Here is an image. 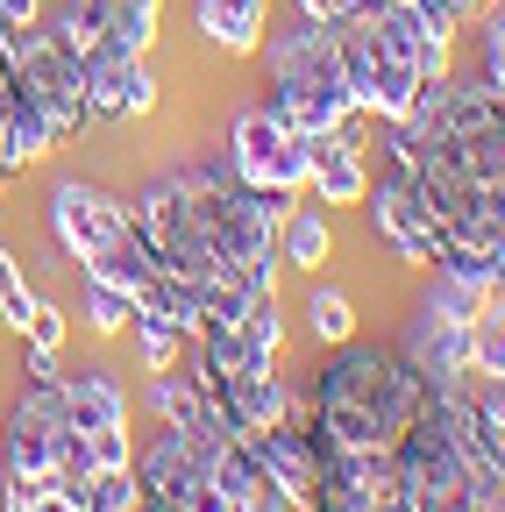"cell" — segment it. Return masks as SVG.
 I'll return each mask as SVG.
<instances>
[{"mask_svg": "<svg viewBox=\"0 0 505 512\" xmlns=\"http://www.w3.org/2000/svg\"><path fill=\"white\" fill-rule=\"evenodd\" d=\"M427 413V377L377 342H342L313 377V448L321 456H363V448H399V434Z\"/></svg>", "mask_w": 505, "mask_h": 512, "instance_id": "1", "label": "cell"}, {"mask_svg": "<svg viewBox=\"0 0 505 512\" xmlns=\"http://www.w3.org/2000/svg\"><path fill=\"white\" fill-rule=\"evenodd\" d=\"M257 57H264V79H271V107H278L292 128H306V136H328V128H342V121L356 114L328 22L292 15L285 29L264 36Z\"/></svg>", "mask_w": 505, "mask_h": 512, "instance_id": "2", "label": "cell"}, {"mask_svg": "<svg viewBox=\"0 0 505 512\" xmlns=\"http://www.w3.org/2000/svg\"><path fill=\"white\" fill-rule=\"evenodd\" d=\"M491 306V292L477 285H456L427 271V292L413 299L406 313V335H399V356L427 377V392H449V384H470V320Z\"/></svg>", "mask_w": 505, "mask_h": 512, "instance_id": "3", "label": "cell"}, {"mask_svg": "<svg viewBox=\"0 0 505 512\" xmlns=\"http://www.w3.org/2000/svg\"><path fill=\"white\" fill-rule=\"evenodd\" d=\"M228 171L242 178V185H257V192H306V178H313V136L306 128H292L271 100H257V107H235V121H228Z\"/></svg>", "mask_w": 505, "mask_h": 512, "instance_id": "4", "label": "cell"}, {"mask_svg": "<svg viewBox=\"0 0 505 512\" xmlns=\"http://www.w3.org/2000/svg\"><path fill=\"white\" fill-rule=\"evenodd\" d=\"M363 200H370V228L399 249V264H413V271H434V264H441V249H449V228H441V214L420 200V185H413L399 164L377 171Z\"/></svg>", "mask_w": 505, "mask_h": 512, "instance_id": "5", "label": "cell"}, {"mask_svg": "<svg viewBox=\"0 0 505 512\" xmlns=\"http://www.w3.org/2000/svg\"><path fill=\"white\" fill-rule=\"evenodd\" d=\"M50 235L65 249V264H86V256L129 242L136 221H129V200H114V192H100L86 178H57L50 185Z\"/></svg>", "mask_w": 505, "mask_h": 512, "instance_id": "6", "label": "cell"}, {"mask_svg": "<svg viewBox=\"0 0 505 512\" xmlns=\"http://www.w3.org/2000/svg\"><path fill=\"white\" fill-rule=\"evenodd\" d=\"M86 107L93 121H143L157 107V72H150V57L136 50H86Z\"/></svg>", "mask_w": 505, "mask_h": 512, "instance_id": "7", "label": "cell"}, {"mask_svg": "<svg viewBox=\"0 0 505 512\" xmlns=\"http://www.w3.org/2000/svg\"><path fill=\"white\" fill-rule=\"evenodd\" d=\"M207 399L221 406L228 434H271L292 420V384L278 377V363H257V370H235V377H214Z\"/></svg>", "mask_w": 505, "mask_h": 512, "instance_id": "8", "label": "cell"}, {"mask_svg": "<svg viewBox=\"0 0 505 512\" xmlns=\"http://www.w3.org/2000/svg\"><path fill=\"white\" fill-rule=\"evenodd\" d=\"M313 207H363V192H370V157L356 150V114L342 128H328V136H313Z\"/></svg>", "mask_w": 505, "mask_h": 512, "instance_id": "9", "label": "cell"}, {"mask_svg": "<svg viewBox=\"0 0 505 512\" xmlns=\"http://www.w3.org/2000/svg\"><path fill=\"white\" fill-rule=\"evenodd\" d=\"M193 29L221 57H257L271 36V0H193Z\"/></svg>", "mask_w": 505, "mask_h": 512, "instance_id": "10", "label": "cell"}, {"mask_svg": "<svg viewBox=\"0 0 505 512\" xmlns=\"http://www.w3.org/2000/svg\"><path fill=\"white\" fill-rule=\"evenodd\" d=\"M57 384H65V420H72L79 434H93V427H129V384H121L107 363L65 370Z\"/></svg>", "mask_w": 505, "mask_h": 512, "instance_id": "11", "label": "cell"}, {"mask_svg": "<svg viewBox=\"0 0 505 512\" xmlns=\"http://www.w3.org/2000/svg\"><path fill=\"white\" fill-rule=\"evenodd\" d=\"M200 470H207V463L193 456V448H185L178 427H157V434L143 441V456H136V477H143V491H157V498H178Z\"/></svg>", "mask_w": 505, "mask_h": 512, "instance_id": "12", "label": "cell"}, {"mask_svg": "<svg viewBox=\"0 0 505 512\" xmlns=\"http://www.w3.org/2000/svg\"><path fill=\"white\" fill-rule=\"evenodd\" d=\"M157 271H164V264H157V249H150L143 235H129V242H114V249H100V256H86V264H79V278L114 285V292H129V299H143Z\"/></svg>", "mask_w": 505, "mask_h": 512, "instance_id": "13", "label": "cell"}, {"mask_svg": "<svg viewBox=\"0 0 505 512\" xmlns=\"http://www.w3.org/2000/svg\"><path fill=\"white\" fill-rule=\"evenodd\" d=\"M278 256H285V264L292 271H321L328 264V256H335V228H328V214L321 207H292L285 221H278Z\"/></svg>", "mask_w": 505, "mask_h": 512, "instance_id": "14", "label": "cell"}, {"mask_svg": "<svg viewBox=\"0 0 505 512\" xmlns=\"http://www.w3.org/2000/svg\"><path fill=\"white\" fill-rule=\"evenodd\" d=\"M306 335L321 342V349H342V342H356V299L342 292V285H328V278H313V292H306Z\"/></svg>", "mask_w": 505, "mask_h": 512, "instance_id": "15", "label": "cell"}, {"mask_svg": "<svg viewBox=\"0 0 505 512\" xmlns=\"http://www.w3.org/2000/svg\"><path fill=\"white\" fill-rule=\"evenodd\" d=\"M235 335L257 349L264 363H278V349H285V306H278V285H257L242 299V313H235Z\"/></svg>", "mask_w": 505, "mask_h": 512, "instance_id": "16", "label": "cell"}, {"mask_svg": "<svg viewBox=\"0 0 505 512\" xmlns=\"http://www.w3.org/2000/svg\"><path fill=\"white\" fill-rule=\"evenodd\" d=\"M129 342H136L143 377H157V370H178V363H185V335L171 328L164 313H143V306H136V320H129Z\"/></svg>", "mask_w": 505, "mask_h": 512, "instance_id": "17", "label": "cell"}, {"mask_svg": "<svg viewBox=\"0 0 505 512\" xmlns=\"http://www.w3.org/2000/svg\"><path fill=\"white\" fill-rule=\"evenodd\" d=\"M157 29H164V0H114V15H107V43L136 50V57H150Z\"/></svg>", "mask_w": 505, "mask_h": 512, "instance_id": "18", "label": "cell"}, {"mask_svg": "<svg viewBox=\"0 0 505 512\" xmlns=\"http://www.w3.org/2000/svg\"><path fill=\"white\" fill-rule=\"evenodd\" d=\"M470 377H505V299L470 320Z\"/></svg>", "mask_w": 505, "mask_h": 512, "instance_id": "19", "label": "cell"}, {"mask_svg": "<svg viewBox=\"0 0 505 512\" xmlns=\"http://www.w3.org/2000/svg\"><path fill=\"white\" fill-rule=\"evenodd\" d=\"M477 64H470V72L491 86V93H505V0H491V8L477 15Z\"/></svg>", "mask_w": 505, "mask_h": 512, "instance_id": "20", "label": "cell"}, {"mask_svg": "<svg viewBox=\"0 0 505 512\" xmlns=\"http://www.w3.org/2000/svg\"><path fill=\"white\" fill-rule=\"evenodd\" d=\"M136 505H143L136 463H129V470H93V477H86V512H136Z\"/></svg>", "mask_w": 505, "mask_h": 512, "instance_id": "21", "label": "cell"}, {"mask_svg": "<svg viewBox=\"0 0 505 512\" xmlns=\"http://www.w3.org/2000/svg\"><path fill=\"white\" fill-rule=\"evenodd\" d=\"M129 320H136V299H129V292L86 278V328H93V335H129Z\"/></svg>", "mask_w": 505, "mask_h": 512, "instance_id": "22", "label": "cell"}, {"mask_svg": "<svg viewBox=\"0 0 505 512\" xmlns=\"http://www.w3.org/2000/svg\"><path fill=\"white\" fill-rule=\"evenodd\" d=\"M86 463L93 470H129L136 463V434L129 427H93L86 434Z\"/></svg>", "mask_w": 505, "mask_h": 512, "instance_id": "23", "label": "cell"}, {"mask_svg": "<svg viewBox=\"0 0 505 512\" xmlns=\"http://www.w3.org/2000/svg\"><path fill=\"white\" fill-rule=\"evenodd\" d=\"M65 335H72V320H65V306H50V299H36V320L22 328V342H29V349H57V356H65Z\"/></svg>", "mask_w": 505, "mask_h": 512, "instance_id": "24", "label": "cell"}, {"mask_svg": "<svg viewBox=\"0 0 505 512\" xmlns=\"http://www.w3.org/2000/svg\"><path fill=\"white\" fill-rule=\"evenodd\" d=\"M470 399L491 427H505V377H470Z\"/></svg>", "mask_w": 505, "mask_h": 512, "instance_id": "25", "label": "cell"}, {"mask_svg": "<svg viewBox=\"0 0 505 512\" xmlns=\"http://www.w3.org/2000/svg\"><path fill=\"white\" fill-rule=\"evenodd\" d=\"M356 8H363V0H292V15H306V22H328V29H335V22H349Z\"/></svg>", "mask_w": 505, "mask_h": 512, "instance_id": "26", "label": "cell"}, {"mask_svg": "<svg viewBox=\"0 0 505 512\" xmlns=\"http://www.w3.org/2000/svg\"><path fill=\"white\" fill-rule=\"evenodd\" d=\"M29 320H36V292H29V285H15L8 299H0V328H15V335H22Z\"/></svg>", "mask_w": 505, "mask_h": 512, "instance_id": "27", "label": "cell"}, {"mask_svg": "<svg viewBox=\"0 0 505 512\" xmlns=\"http://www.w3.org/2000/svg\"><path fill=\"white\" fill-rule=\"evenodd\" d=\"M0 22H15V29H36V22H43V0H0Z\"/></svg>", "mask_w": 505, "mask_h": 512, "instance_id": "28", "label": "cell"}, {"mask_svg": "<svg viewBox=\"0 0 505 512\" xmlns=\"http://www.w3.org/2000/svg\"><path fill=\"white\" fill-rule=\"evenodd\" d=\"M57 370H65V363H57V349H29V342H22V377H57Z\"/></svg>", "mask_w": 505, "mask_h": 512, "instance_id": "29", "label": "cell"}, {"mask_svg": "<svg viewBox=\"0 0 505 512\" xmlns=\"http://www.w3.org/2000/svg\"><path fill=\"white\" fill-rule=\"evenodd\" d=\"M29 512H79V505H72L65 491H57V484H50V491H36V505H29Z\"/></svg>", "mask_w": 505, "mask_h": 512, "instance_id": "30", "label": "cell"}, {"mask_svg": "<svg viewBox=\"0 0 505 512\" xmlns=\"http://www.w3.org/2000/svg\"><path fill=\"white\" fill-rule=\"evenodd\" d=\"M15 285H22V264H15V256H8V249H0V299H8Z\"/></svg>", "mask_w": 505, "mask_h": 512, "instance_id": "31", "label": "cell"}, {"mask_svg": "<svg viewBox=\"0 0 505 512\" xmlns=\"http://www.w3.org/2000/svg\"><path fill=\"white\" fill-rule=\"evenodd\" d=\"M449 8H456V15H463V22H477V15H484V8H491V0H449Z\"/></svg>", "mask_w": 505, "mask_h": 512, "instance_id": "32", "label": "cell"}, {"mask_svg": "<svg viewBox=\"0 0 505 512\" xmlns=\"http://www.w3.org/2000/svg\"><path fill=\"white\" fill-rule=\"evenodd\" d=\"M228 512H257V505H228Z\"/></svg>", "mask_w": 505, "mask_h": 512, "instance_id": "33", "label": "cell"}]
</instances>
